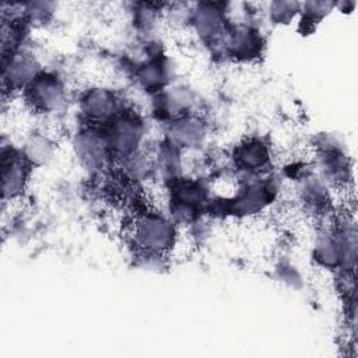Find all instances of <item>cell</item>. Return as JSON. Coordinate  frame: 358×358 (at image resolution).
<instances>
[{
  "label": "cell",
  "instance_id": "6da1fadb",
  "mask_svg": "<svg viewBox=\"0 0 358 358\" xmlns=\"http://www.w3.org/2000/svg\"><path fill=\"white\" fill-rule=\"evenodd\" d=\"M137 235L144 246L152 249H161L166 246L171 239L168 224L158 218H144L138 225Z\"/></svg>",
  "mask_w": 358,
  "mask_h": 358
}]
</instances>
